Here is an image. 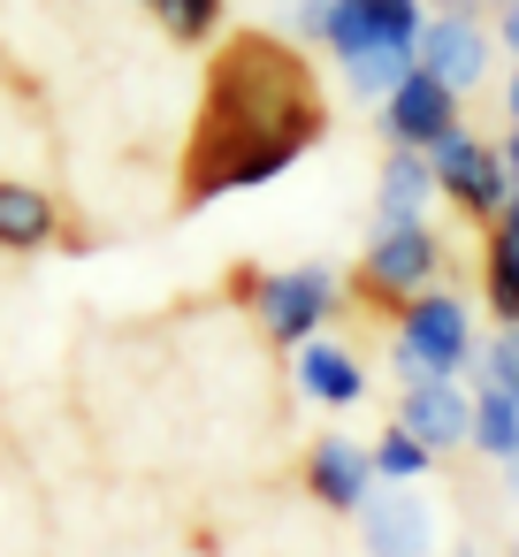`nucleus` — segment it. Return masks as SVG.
Returning <instances> with one entry per match:
<instances>
[{
    "label": "nucleus",
    "mask_w": 519,
    "mask_h": 557,
    "mask_svg": "<svg viewBox=\"0 0 519 557\" xmlns=\"http://www.w3.org/2000/svg\"><path fill=\"white\" fill-rule=\"evenodd\" d=\"M329 131V100L291 39L237 32L199 92L191 146H184V207L275 184L291 161H306Z\"/></svg>",
    "instance_id": "f257e3e1"
},
{
    "label": "nucleus",
    "mask_w": 519,
    "mask_h": 557,
    "mask_svg": "<svg viewBox=\"0 0 519 557\" xmlns=\"http://www.w3.org/2000/svg\"><path fill=\"white\" fill-rule=\"evenodd\" d=\"M473 306L450 290H420L397 306V336H390V367L397 382H458V367H473Z\"/></svg>",
    "instance_id": "f03ea898"
},
{
    "label": "nucleus",
    "mask_w": 519,
    "mask_h": 557,
    "mask_svg": "<svg viewBox=\"0 0 519 557\" xmlns=\"http://www.w3.org/2000/svg\"><path fill=\"white\" fill-rule=\"evenodd\" d=\"M435 268H443V237L428 222H374L359 252V290L382 306H405L435 283Z\"/></svg>",
    "instance_id": "7ed1b4c3"
},
{
    "label": "nucleus",
    "mask_w": 519,
    "mask_h": 557,
    "mask_svg": "<svg viewBox=\"0 0 519 557\" xmlns=\"http://www.w3.org/2000/svg\"><path fill=\"white\" fill-rule=\"evenodd\" d=\"M428 24V0H329V32L321 54L344 70L359 54H412Z\"/></svg>",
    "instance_id": "20e7f679"
},
{
    "label": "nucleus",
    "mask_w": 519,
    "mask_h": 557,
    "mask_svg": "<svg viewBox=\"0 0 519 557\" xmlns=\"http://www.w3.org/2000/svg\"><path fill=\"white\" fill-rule=\"evenodd\" d=\"M336 268H283V275H260V290H252V306H260V329L275 336V344H313L321 329H329V313H336Z\"/></svg>",
    "instance_id": "39448f33"
},
{
    "label": "nucleus",
    "mask_w": 519,
    "mask_h": 557,
    "mask_svg": "<svg viewBox=\"0 0 519 557\" xmlns=\"http://www.w3.org/2000/svg\"><path fill=\"white\" fill-rule=\"evenodd\" d=\"M428 169H435V199H450V207H466V214H496L504 191H511L504 153H496L489 138H473L466 123L428 146Z\"/></svg>",
    "instance_id": "423d86ee"
},
{
    "label": "nucleus",
    "mask_w": 519,
    "mask_h": 557,
    "mask_svg": "<svg viewBox=\"0 0 519 557\" xmlns=\"http://www.w3.org/2000/svg\"><path fill=\"white\" fill-rule=\"evenodd\" d=\"M489 54H496V32H489L481 16H466V9L428 16V24H420V47H412V62H420L428 77H443L458 100L489 77Z\"/></svg>",
    "instance_id": "0eeeda50"
},
{
    "label": "nucleus",
    "mask_w": 519,
    "mask_h": 557,
    "mask_svg": "<svg viewBox=\"0 0 519 557\" xmlns=\"http://www.w3.org/2000/svg\"><path fill=\"white\" fill-rule=\"evenodd\" d=\"M443 131H458V92L412 62V70L397 77V92L382 100V138H390V146H412V153H428Z\"/></svg>",
    "instance_id": "6e6552de"
},
{
    "label": "nucleus",
    "mask_w": 519,
    "mask_h": 557,
    "mask_svg": "<svg viewBox=\"0 0 519 557\" xmlns=\"http://www.w3.org/2000/svg\"><path fill=\"white\" fill-rule=\"evenodd\" d=\"M359 542H367V557H428L435 549V519H428V504L412 496V488H374L359 511Z\"/></svg>",
    "instance_id": "1a4fd4ad"
},
{
    "label": "nucleus",
    "mask_w": 519,
    "mask_h": 557,
    "mask_svg": "<svg viewBox=\"0 0 519 557\" xmlns=\"http://www.w3.org/2000/svg\"><path fill=\"white\" fill-rule=\"evenodd\" d=\"M397 428H405V435H420V443L443 458V450H458V443H466V428H473V389H458V382H405Z\"/></svg>",
    "instance_id": "9d476101"
},
{
    "label": "nucleus",
    "mask_w": 519,
    "mask_h": 557,
    "mask_svg": "<svg viewBox=\"0 0 519 557\" xmlns=\"http://www.w3.org/2000/svg\"><path fill=\"white\" fill-rule=\"evenodd\" d=\"M306 488H313L329 511H359L382 481H374L367 443H351V435H321V443L306 450Z\"/></svg>",
    "instance_id": "9b49d317"
},
{
    "label": "nucleus",
    "mask_w": 519,
    "mask_h": 557,
    "mask_svg": "<svg viewBox=\"0 0 519 557\" xmlns=\"http://www.w3.org/2000/svg\"><path fill=\"white\" fill-rule=\"evenodd\" d=\"M291 374H298V389H306L321 412H344V405L367 397V367H359L344 344H329V336L298 344V351H291Z\"/></svg>",
    "instance_id": "f8f14e48"
},
{
    "label": "nucleus",
    "mask_w": 519,
    "mask_h": 557,
    "mask_svg": "<svg viewBox=\"0 0 519 557\" xmlns=\"http://www.w3.org/2000/svg\"><path fill=\"white\" fill-rule=\"evenodd\" d=\"M435 207V169L412 146H390L382 176H374V222H428Z\"/></svg>",
    "instance_id": "ddd939ff"
},
{
    "label": "nucleus",
    "mask_w": 519,
    "mask_h": 557,
    "mask_svg": "<svg viewBox=\"0 0 519 557\" xmlns=\"http://www.w3.org/2000/svg\"><path fill=\"white\" fill-rule=\"evenodd\" d=\"M54 237H62V207L39 184L0 176V252H47Z\"/></svg>",
    "instance_id": "4468645a"
},
{
    "label": "nucleus",
    "mask_w": 519,
    "mask_h": 557,
    "mask_svg": "<svg viewBox=\"0 0 519 557\" xmlns=\"http://www.w3.org/2000/svg\"><path fill=\"white\" fill-rule=\"evenodd\" d=\"M466 443H473L481 458L511 466V458H519V397H504V389H473V428H466Z\"/></svg>",
    "instance_id": "2eb2a0df"
},
{
    "label": "nucleus",
    "mask_w": 519,
    "mask_h": 557,
    "mask_svg": "<svg viewBox=\"0 0 519 557\" xmlns=\"http://www.w3.org/2000/svg\"><path fill=\"white\" fill-rule=\"evenodd\" d=\"M367 458H374V481H390V488H412V481H428V466H435V450H428L420 435H405L397 420L382 428V443H367Z\"/></svg>",
    "instance_id": "dca6fc26"
},
{
    "label": "nucleus",
    "mask_w": 519,
    "mask_h": 557,
    "mask_svg": "<svg viewBox=\"0 0 519 557\" xmlns=\"http://www.w3.org/2000/svg\"><path fill=\"white\" fill-rule=\"evenodd\" d=\"M481 298H489L496 329H519V245L489 237V260H481Z\"/></svg>",
    "instance_id": "f3484780"
},
{
    "label": "nucleus",
    "mask_w": 519,
    "mask_h": 557,
    "mask_svg": "<svg viewBox=\"0 0 519 557\" xmlns=\"http://www.w3.org/2000/svg\"><path fill=\"white\" fill-rule=\"evenodd\" d=\"M146 9L161 16V32H169L176 47H207V39L222 32V0H146Z\"/></svg>",
    "instance_id": "a211bd4d"
},
{
    "label": "nucleus",
    "mask_w": 519,
    "mask_h": 557,
    "mask_svg": "<svg viewBox=\"0 0 519 557\" xmlns=\"http://www.w3.org/2000/svg\"><path fill=\"white\" fill-rule=\"evenodd\" d=\"M405 70H412V54H359V62H344V85H351L359 100H374V108H382V100L397 92V77H405Z\"/></svg>",
    "instance_id": "6ab92c4d"
},
{
    "label": "nucleus",
    "mask_w": 519,
    "mask_h": 557,
    "mask_svg": "<svg viewBox=\"0 0 519 557\" xmlns=\"http://www.w3.org/2000/svg\"><path fill=\"white\" fill-rule=\"evenodd\" d=\"M473 367H481V389L519 397V329H496L489 344H473Z\"/></svg>",
    "instance_id": "aec40b11"
},
{
    "label": "nucleus",
    "mask_w": 519,
    "mask_h": 557,
    "mask_svg": "<svg viewBox=\"0 0 519 557\" xmlns=\"http://www.w3.org/2000/svg\"><path fill=\"white\" fill-rule=\"evenodd\" d=\"M291 32L321 47V32H329V0H291Z\"/></svg>",
    "instance_id": "412c9836"
},
{
    "label": "nucleus",
    "mask_w": 519,
    "mask_h": 557,
    "mask_svg": "<svg viewBox=\"0 0 519 557\" xmlns=\"http://www.w3.org/2000/svg\"><path fill=\"white\" fill-rule=\"evenodd\" d=\"M496 39H504V54L519 62V0H504V9H496Z\"/></svg>",
    "instance_id": "4be33fe9"
},
{
    "label": "nucleus",
    "mask_w": 519,
    "mask_h": 557,
    "mask_svg": "<svg viewBox=\"0 0 519 557\" xmlns=\"http://www.w3.org/2000/svg\"><path fill=\"white\" fill-rule=\"evenodd\" d=\"M496 237L519 245V191H504V207H496Z\"/></svg>",
    "instance_id": "5701e85b"
},
{
    "label": "nucleus",
    "mask_w": 519,
    "mask_h": 557,
    "mask_svg": "<svg viewBox=\"0 0 519 557\" xmlns=\"http://www.w3.org/2000/svg\"><path fill=\"white\" fill-rule=\"evenodd\" d=\"M504 123H511V131H519V62H511V70H504Z\"/></svg>",
    "instance_id": "b1692460"
},
{
    "label": "nucleus",
    "mask_w": 519,
    "mask_h": 557,
    "mask_svg": "<svg viewBox=\"0 0 519 557\" xmlns=\"http://www.w3.org/2000/svg\"><path fill=\"white\" fill-rule=\"evenodd\" d=\"M504 473H511V488H519V458H511V466H504Z\"/></svg>",
    "instance_id": "393cba45"
},
{
    "label": "nucleus",
    "mask_w": 519,
    "mask_h": 557,
    "mask_svg": "<svg viewBox=\"0 0 519 557\" xmlns=\"http://www.w3.org/2000/svg\"><path fill=\"white\" fill-rule=\"evenodd\" d=\"M138 9H146V0H138Z\"/></svg>",
    "instance_id": "a878e982"
},
{
    "label": "nucleus",
    "mask_w": 519,
    "mask_h": 557,
    "mask_svg": "<svg viewBox=\"0 0 519 557\" xmlns=\"http://www.w3.org/2000/svg\"><path fill=\"white\" fill-rule=\"evenodd\" d=\"M511 557H519V549H511Z\"/></svg>",
    "instance_id": "bb28decb"
}]
</instances>
